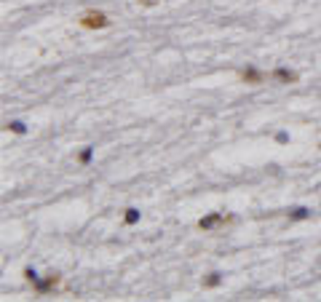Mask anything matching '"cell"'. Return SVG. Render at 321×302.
Returning <instances> with one entry per match:
<instances>
[{
    "instance_id": "obj_1",
    "label": "cell",
    "mask_w": 321,
    "mask_h": 302,
    "mask_svg": "<svg viewBox=\"0 0 321 302\" xmlns=\"http://www.w3.org/2000/svg\"><path fill=\"white\" fill-rule=\"evenodd\" d=\"M110 24H113V19H110L104 11H96V8H89L83 11L81 16H78V27L86 30V32H99V30H107Z\"/></svg>"
},
{
    "instance_id": "obj_2",
    "label": "cell",
    "mask_w": 321,
    "mask_h": 302,
    "mask_svg": "<svg viewBox=\"0 0 321 302\" xmlns=\"http://www.w3.org/2000/svg\"><path fill=\"white\" fill-rule=\"evenodd\" d=\"M235 216L233 214H222V212H209L206 216H201L198 222H195V227H198L201 233H217L222 230V227L233 225Z\"/></svg>"
},
{
    "instance_id": "obj_3",
    "label": "cell",
    "mask_w": 321,
    "mask_h": 302,
    "mask_svg": "<svg viewBox=\"0 0 321 302\" xmlns=\"http://www.w3.org/2000/svg\"><path fill=\"white\" fill-rule=\"evenodd\" d=\"M238 81L246 83V86H263V83L271 81V72H263L260 67H254V64H246V67H241L238 72Z\"/></svg>"
},
{
    "instance_id": "obj_4",
    "label": "cell",
    "mask_w": 321,
    "mask_h": 302,
    "mask_svg": "<svg viewBox=\"0 0 321 302\" xmlns=\"http://www.w3.org/2000/svg\"><path fill=\"white\" fill-rule=\"evenodd\" d=\"M59 286H62V275L59 273H48L46 278H38L35 284H32L35 294H51V292H56Z\"/></svg>"
},
{
    "instance_id": "obj_5",
    "label": "cell",
    "mask_w": 321,
    "mask_h": 302,
    "mask_svg": "<svg viewBox=\"0 0 321 302\" xmlns=\"http://www.w3.org/2000/svg\"><path fill=\"white\" fill-rule=\"evenodd\" d=\"M300 75L289 67H276L271 70V83H278V86H292V83H297Z\"/></svg>"
},
{
    "instance_id": "obj_6",
    "label": "cell",
    "mask_w": 321,
    "mask_h": 302,
    "mask_svg": "<svg viewBox=\"0 0 321 302\" xmlns=\"http://www.w3.org/2000/svg\"><path fill=\"white\" fill-rule=\"evenodd\" d=\"M201 286H204V289H217V286H222V273H217V270L206 273L204 278H201Z\"/></svg>"
},
{
    "instance_id": "obj_7",
    "label": "cell",
    "mask_w": 321,
    "mask_h": 302,
    "mask_svg": "<svg viewBox=\"0 0 321 302\" xmlns=\"http://www.w3.org/2000/svg\"><path fill=\"white\" fill-rule=\"evenodd\" d=\"M286 216H289V222H305V219H311V209L297 206V209H292V212H286Z\"/></svg>"
},
{
    "instance_id": "obj_8",
    "label": "cell",
    "mask_w": 321,
    "mask_h": 302,
    "mask_svg": "<svg viewBox=\"0 0 321 302\" xmlns=\"http://www.w3.org/2000/svg\"><path fill=\"white\" fill-rule=\"evenodd\" d=\"M139 219H142L139 209H134V206L123 209V225H126V227H132V225H137V222H139Z\"/></svg>"
},
{
    "instance_id": "obj_9",
    "label": "cell",
    "mask_w": 321,
    "mask_h": 302,
    "mask_svg": "<svg viewBox=\"0 0 321 302\" xmlns=\"http://www.w3.org/2000/svg\"><path fill=\"white\" fill-rule=\"evenodd\" d=\"M91 158H94V144H86V147L78 153V163H81V166H89Z\"/></svg>"
},
{
    "instance_id": "obj_10",
    "label": "cell",
    "mask_w": 321,
    "mask_h": 302,
    "mask_svg": "<svg viewBox=\"0 0 321 302\" xmlns=\"http://www.w3.org/2000/svg\"><path fill=\"white\" fill-rule=\"evenodd\" d=\"M5 129L14 131V134H27V126H24L22 121H8V123H5Z\"/></svg>"
},
{
    "instance_id": "obj_11",
    "label": "cell",
    "mask_w": 321,
    "mask_h": 302,
    "mask_svg": "<svg viewBox=\"0 0 321 302\" xmlns=\"http://www.w3.org/2000/svg\"><path fill=\"white\" fill-rule=\"evenodd\" d=\"M22 275H24V281H30V284H35V281L41 278V275H38L35 270H32V267H24V270H22Z\"/></svg>"
},
{
    "instance_id": "obj_12",
    "label": "cell",
    "mask_w": 321,
    "mask_h": 302,
    "mask_svg": "<svg viewBox=\"0 0 321 302\" xmlns=\"http://www.w3.org/2000/svg\"><path fill=\"white\" fill-rule=\"evenodd\" d=\"M276 142H278V144H286V142H289V134H286V131H278V134H276Z\"/></svg>"
},
{
    "instance_id": "obj_13",
    "label": "cell",
    "mask_w": 321,
    "mask_h": 302,
    "mask_svg": "<svg viewBox=\"0 0 321 302\" xmlns=\"http://www.w3.org/2000/svg\"><path fill=\"white\" fill-rule=\"evenodd\" d=\"M139 3H142V5H147V8H153V5H155V0H139Z\"/></svg>"
}]
</instances>
